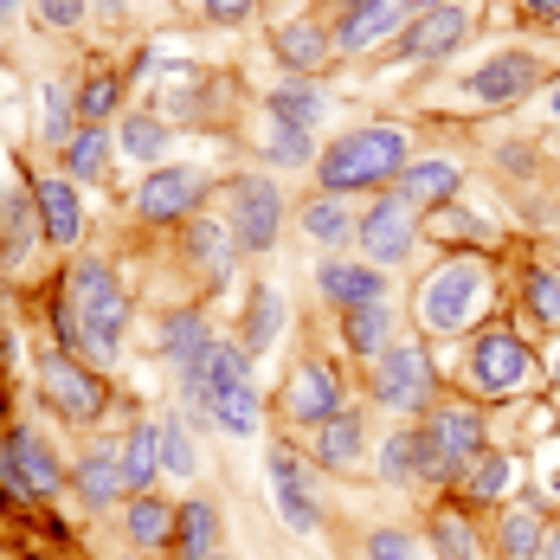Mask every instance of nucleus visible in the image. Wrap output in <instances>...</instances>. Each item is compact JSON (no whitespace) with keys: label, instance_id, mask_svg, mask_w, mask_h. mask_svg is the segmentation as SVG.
I'll list each match as a JSON object with an SVG mask.
<instances>
[{"label":"nucleus","instance_id":"nucleus-16","mask_svg":"<svg viewBox=\"0 0 560 560\" xmlns=\"http://www.w3.org/2000/svg\"><path fill=\"white\" fill-rule=\"evenodd\" d=\"M406 245H412V207L393 194V200H381V207L361 220V252H374V265H399Z\"/></svg>","mask_w":560,"mask_h":560},{"label":"nucleus","instance_id":"nucleus-10","mask_svg":"<svg viewBox=\"0 0 560 560\" xmlns=\"http://www.w3.org/2000/svg\"><path fill=\"white\" fill-rule=\"evenodd\" d=\"M271 490H278V515L290 535H316L323 528V509H316V490L303 483V464L290 445H271Z\"/></svg>","mask_w":560,"mask_h":560},{"label":"nucleus","instance_id":"nucleus-20","mask_svg":"<svg viewBox=\"0 0 560 560\" xmlns=\"http://www.w3.org/2000/svg\"><path fill=\"white\" fill-rule=\"evenodd\" d=\"M432 445L451 457V470H464L470 457H483V419H477L470 406H445V412L432 419Z\"/></svg>","mask_w":560,"mask_h":560},{"label":"nucleus","instance_id":"nucleus-39","mask_svg":"<svg viewBox=\"0 0 560 560\" xmlns=\"http://www.w3.org/2000/svg\"><path fill=\"white\" fill-rule=\"evenodd\" d=\"M381 477L387 483H406V477H419V432H399L381 457Z\"/></svg>","mask_w":560,"mask_h":560},{"label":"nucleus","instance_id":"nucleus-47","mask_svg":"<svg viewBox=\"0 0 560 560\" xmlns=\"http://www.w3.org/2000/svg\"><path fill=\"white\" fill-rule=\"evenodd\" d=\"M541 555H548V560H560V535H548V541H541Z\"/></svg>","mask_w":560,"mask_h":560},{"label":"nucleus","instance_id":"nucleus-36","mask_svg":"<svg viewBox=\"0 0 560 560\" xmlns=\"http://www.w3.org/2000/svg\"><path fill=\"white\" fill-rule=\"evenodd\" d=\"M432 541H439V560H477V535H470V522H457V515H439V522H432Z\"/></svg>","mask_w":560,"mask_h":560},{"label":"nucleus","instance_id":"nucleus-3","mask_svg":"<svg viewBox=\"0 0 560 560\" xmlns=\"http://www.w3.org/2000/svg\"><path fill=\"white\" fill-rule=\"evenodd\" d=\"M194 406L225 425L232 439H245L252 425H258V393H252V354H245V341H213V354H207V381L194 387Z\"/></svg>","mask_w":560,"mask_h":560},{"label":"nucleus","instance_id":"nucleus-6","mask_svg":"<svg viewBox=\"0 0 560 560\" xmlns=\"http://www.w3.org/2000/svg\"><path fill=\"white\" fill-rule=\"evenodd\" d=\"M39 393H46V406H58V419H71V425H91L110 399H104V381L91 374V368H78L65 348L39 361Z\"/></svg>","mask_w":560,"mask_h":560},{"label":"nucleus","instance_id":"nucleus-30","mask_svg":"<svg viewBox=\"0 0 560 560\" xmlns=\"http://www.w3.org/2000/svg\"><path fill=\"white\" fill-rule=\"evenodd\" d=\"M387 296L381 303H361V310H348V348L354 354H381L387 348Z\"/></svg>","mask_w":560,"mask_h":560},{"label":"nucleus","instance_id":"nucleus-15","mask_svg":"<svg viewBox=\"0 0 560 560\" xmlns=\"http://www.w3.org/2000/svg\"><path fill=\"white\" fill-rule=\"evenodd\" d=\"M71 483H78L84 509H110L116 497H129V477H122V445L84 451V457H78V470H71Z\"/></svg>","mask_w":560,"mask_h":560},{"label":"nucleus","instance_id":"nucleus-46","mask_svg":"<svg viewBox=\"0 0 560 560\" xmlns=\"http://www.w3.org/2000/svg\"><path fill=\"white\" fill-rule=\"evenodd\" d=\"M207 13H213V20H245L252 0H207Z\"/></svg>","mask_w":560,"mask_h":560},{"label":"nucleus","instance_id":"nucleus-19","mask_svg":"<svg viewBox=\"0 0 560 560\" xmlns=\"http://www.w3.org/2000/svg\"><path fill=\"white\" fill-rule=\"evenodd\" d=\"M399 13H406V0H348L341 7V46L361 52V46L387 39L393 26H399Z\"/></svg>","mask_w":560,"mask_h":560},{"label":"nucleus","instance_id":"nucleus-13","mask_svg":"<svg viewBox=\"0 0 560 560\" xmlns=\"http://www.w3.org/2000/svg\"><path fill=\"white\" fill-rule=\"evenodd\" d=\"M283 412H290L296 425H323V419H336L341 412L336 374H329L323 361H303V368L290 374V387H283Z\"/></svg>","mask_w":560,"mask_h":560},{"label":"nucleus","instance_id":"nucleus-37","mask_svg":"<svg viewBox=\"0 0 560 560\" xmlns=\"http://www.w3.org/2000/svg\"><path fill=\"white\" fill-rule=\"evenodd\" d=\"M162 470H174V477H194L200 470V451H194V439L180 432V425H162Z\"/></svg>","mask_w":560,"mask_h":560},{"label":"nucleus","instance_id":"nucleus-24","mask_svg":"<svg viewBox=\"0 0 560 560\" xmlns=\"http://www.w3.org/2000/svg\"><path fill=\"white\" fill-rule=\"evenodd\" d=\"M213 535H220L213 503H180L174 509V548H180V560H213Z\"/></svg>","mask_w":560,"mask_h":560},{"label":"nucleus","instance_id":"nucleus-44","mask_svg":"<svg viewBox=\"0 0 560 560\" xmlns=\"http://www.w3.org/2000/svg\"><path fill=\"white\" fill-rule=\"evenodd\" d=\"M470 490H477V497H503L509 490V457H483V470L470 477Z\"/></svg>","mask_w":560,"mask_h":560},{"label":"nucleus","instance_id":"nucleus-43","mask_svg":"<svg viewBox=\"0 0 560 560\" xmlns=\"http://www.w3.org/2000/svg\"><path fill=\"white\" fill-rule=\"evenodd\" d=\"M368 560H419V555H412V541L399 528H374L368 535Z\"/></svg>","mask_w":560,"mask_h":560},{"label":"nucleus","instance_id":"nucleus-27","mask_svg":"<svg viewBox=\"0 0 560 560\" xmlns=\"http://www.w3.org/2000/svg\"><path fill=\"white\" fill-rule=\"evenodd\" d=\"M122 522H129V541H136V548H162V541L174 535V509L162 503L155 490H149V497H136Z\"/></svg>","mask_w":560,"mask_h":560},{"label":"nucleus","instance_id":"nucleus-22","mask_svg":"<svg viewBox=\"0 0 560 560\" xmlns=\"http://www.w3.org/2000/svg\"><path fill=\"white\" fill-rule=\"evenodd\" d=\"M323 296L341 303V310H361V303H381L387 296V278L374 271V265H323Z\"/></svg>","mask_w":560,"mask_h":560},{"label":"nucleus","instance_id":"nucleus-29","mask_svg":"<svg viewBox=\"0 0 560 560\" xmlns=\"http://www.w3.org/2000/svg\"><path fill=\"white\" fill-rule=\"evenodd\" d=\"M283 329V296L278 290H258L252 296V310H245V354H265Z\"/></svg>","mask_w":560,"mask_h":560},{"label":"nucleus","instance_id":"nucleus-40","mask_svg":"<svg viewBox=\"0 0 560 560\" xmlns=\"http://www.w3.org/2000/svg\"><path fill=\"white\" fill-rule=\"evenodd\" d=\"M271 162L283 168H296V162H310V129H290V122H271V149H265Z\"/></svg>","mask_w":560,"mask_h":560},{"label":"nucleus","instance_id":"nucleus-2","mask_svg":"<svg viewBox=\"0 0 560 560\" xmlns=\"http://www.w3.org/2000/svg\"><path fill=\"white\" fill-rule=\"evenodd\" d=\"M393 174H406V136L387 122L348 129L336 149H323V187L329 194H354V187H381Z\"/></svg>","mask_w":560,"mask_h":560},{"label":"nucleus","instance_id":"nucleus-7","mask_svg":"<svg viewBox=\"0 0 560 560\" xmlns=\"http://www.w3.org/2000/svg\"><path fill=\"white\" fill-rule=\"evenodd\" d=\"M374 399L393 406V412H412V406H425L432 399V361L406 341V348H387V354H374Z\"/></svg>","mask_w":560,"mask_h":560},{"label":"nucleus","instance_id":"nucleus-4","mask_svg":"<svg viewBox=\"0 0 560 560\" xmlns=\"http://www.w3.org/2000/svg\"><path fill=\"white\" fill-rule=\"evenodd\" d=\"M58 483H65V470H58V451L33 432V425H13L7 432V445H0V490L7 497H52Z\"/></svg>","mask_w":560,"mask_h":560},{"label":"nucleus","instance_id":"nucleus-21","mask_svg":"<svg viewBox=\"0 0 560 560\" xmlns=\"http://www.w3.org/2000/svg\"><path fill=\"white\" fill-rule=\"evenodd\" d=\"M155 470H162V425L136 419L129 439H122V477H129V497H149V490H155Z\"/></svg>","mask_w":560,"mask_h":560},{"label":"nucleus","instance_id":"nucleus-23","mask_svg":"<svg viewBox=\"0 0 560 560\" xmlns=\"http://www.w3.org/2000/svg\"><path fill=\"white\" fill-rule=\"evenodd\" d=\"M457 194V168L451 162H412V168L399 174V200L406 207H439Z\"/></svg>","mask_w":560,"mask_h":560},{"label":"nucleus","instance_id":"nucleus-51","mask_svg":"<svg viewBox=\"0 0 560 560\" xmlns=\"http://www.w3.org/2000/svg\"><path fill=\"white\" fill-rule=\"evenodd\" d=\"M555 374H560V354H555Z\"/></svg>","mask_w":560,"mask_h":560},{"label":"nucleus","instance_id":"nucleus-48","mask_svg":"<svg viewBox=\"0 0 560 560\" xmlns=\"http://www.w3.org/2000/svg\"><path fill=\"white\" fill-rule=\"evenodd\" d=\"M406 7H419V13H432V7H445V0H406Z\"/></svg>","mask_w":560,"mask_h":560},{"label":"nucleus","instance_id":"nucleus-8","mask_svg":"<svg viewBox=\"0 0 560 560\" xmlns=\"http://www.w3.org/2000/svg\"><path fill=\"white\" fill-rule=\"evenodd\" d=\"M528 368H535V354L522 348V336H509V329H490V336H477V348H470V374H477L483 393H515L528 381Z\"/></svg>","mask_w":560,"mask_h":560},{"label":"nucleus","instance_id":"nucleus-34","mask_svg":"<svg viewBox=\"0 0 560 560\" xmlns=\"http://www.w3.org/2000/svg\"><path fill=\"white\" fill-rule=\"evenodd\" d=\"M187 252H194V258H200V265H207L213 278H225V271H232V238H225V232H220L213 220H200V225H194Z\"/></svg>","mask_w":560,"mask_h":560},{"label":"nucleus","instance_id":"nucleus-5","mask_svg":"<svg viewBox=\"0 0 560 560\" xmlns=\"http://www.w3.org/2000/svg\"><path fill=\"white\" fill-rule=\"evenodd\" d=\"M425 329H439V336H451V329H464L477 310H483V265H470V258H451L445 271H432V283H425Z\"/></svg>","mask_w":560,"mask_h":560},{"label":"nucleus","instance_id":"nucleus-17","mask_svg":"<svg viewBox=\"0 0 560 560\" xmlns=\"http://www.w3.org/2000/svg\"><path fill=\"white\" fill-rule=\"evenodd\" d=\"M33 220H39V232H46L52 245H78V232H84L78 187H71V180H39V187H33Z\"/></svg>","mask_w":560,"mask_h":560},{"label":"nucleus","instance_id":"nucleus-49","mask_svg":"<svg viewBox=\"0 0 560 560\" xmlns=\"http://www.w3.org/2000/svg\"><path fill=\"white\" fill-rule=\"evenodd\" d=\"M548 104H555V116H560V84H555V97H548Z\"/></svg>","mask_w":560,"mask_h":560},{"label":"nucleus","instance_id":"nucleus-32","mask_svg":"<svg viewBox=\"0 0 560 560\" xmlns=\"http://www.w3.org/2000/svg\"><path fill=\"white\" fill-rule=\"evenodd\" d=\"M162 142H168V129H162L155 116H129V122L116 129V149H122V155H136V162H155V155H162Z\"/></svg>","mask_w":560,"mask_h":560},{"label":"nucleus","instance_id":"nucleus-42","mask_svg":"<svg viewBox=\"0 0 560 560\" xmlns=\"http://www.w3.org/2000/svg\"><path fill=\"white\" fill-rule=\"evenodd\" d=\"M39 129H46V142H65V129H71L65 91H46V97H39Z\"/></svg>","mask_w":560,"mask_h":560},{"label":"nucleus","instance_id":"nucleus-14","mask_svg":"<svg viewBox=\"0 0 560 560\" xmlns=\"http://www.w3.org/2000/svg\"><path fill=\"white\" fill-rule=\"evenodd\" d=\"M535 78H541V65H535L528 52H503V58H490L464 91H470L477 104H515V97L535 91Z\"/></svg>","mask_w":560,"mask_h":560},{"label":"nucleus","instance_id":"nucleus-9","mask_svg":"<svg viewBox=\"0 0 560 560\" xmlns=\"http://www.w3.org/2000/svg\"><path fill=\"white\" fill-rule=\"evenodd\" d=\"M278 220H283V200L271 180H245L232 194V238H238V252H271L278 245Z\"/></svg>","mask_w":560,"mask_h":560},{"label":"nucleus","instance_id":"nucleus-31","mask_svg":"<svg viewBox=\"0 0 560 560\" xmlns=\"http://www.w3.org/2000/svg\"><path fill=\"white\" fill-rule=\"evenodd\" d=\"M323 52H329V39H323L310 20H303V26H278V58L283 65H303V71H310V65H323Z\"/></svg>","mask_w":560,"mask_h":560},{"label":"nucleus","instance_id":"nucleus-50","mask_svg":"<svg viewBox=\"0 0 560 560\" xmlns=\"http://www.w3.org/2000/svg\"><path fill=\"white\" fill-rule=\"evenodd\" d=\"M7 13H13V0H0V20H7Z\"/></svg>","mask_w":560,"mask_h":560},{"label":"nucleus","instance_id":"nucleus-45","mask_svg":"<svg viewBox=\"0 0 560 560\" xmlns=\"http://www.w3.org/2000/svg\"><path fill=\"white\" fill-rule=\"evenodd\" d=\"M39 20L46 26H78L84 20V0H39Z\"/></svg>","mask_w":560,"mask_h":560},{"label":"nucleus","instance_id":"nucleus-25","mask_svg":"<svg viewBox=\"0 0 560 560\" xmlns=\"http://www.w3.org/2000/svg\"><path fill=\"white\" fill-rule=\"evenodd\" d=\"M354 451H361V419L341 406L336 419H323V425H316V457H323L329 470H348V464H354Z\"/></svg>","mask_w":560,"mask_h":560},{"label":"nucleus","instance_id":"nucleus-35","mask_svg":"<svg viewBox=\"0 0 560 560\" xmlns=\"http://www.w3.org/2000/svg\"><path fill=\"white\" fill-rule=\"evenodd\" d=\"M541 541H548V535H541V522H535L528 509H515V515L503 522V548H509V560H535V555H541Z\"/></svg>","mask_w":560,"mask_h":560},{"label":"nucleus","instance_id":"nucleus-41","mask_svg":"<svg viewBox=\"0 0 560 560\" xmlns=\"http://www.w3.org/2000/svg\"><path fill=\"white\" fill-rule=\"evenodd\" d=\"M528 310H535L541 323H560V278L535 271V278H528Z\"/></svg>","mask_w":560,"mask_h":560},{"label":"nucleus","instance_id":"nucleus-38","mask_svg":"<svg viewBox=\"0 0 560 560\" xmlns=\"http://www.w3.org/2000/svg\"><path fill=\"white\" fill-rule=\"evenodd\" d=\"M116 97H122V84H116V71H97V78L84 84V97H78V110H84V122H104V116L116 110Z\"/></svg>","mask_w":560,"mask_h":560},{"label":"nucleus","instance_id":"nucleus-12","mask_svg":"<svg viewBox=\"0 0 560 560\" xmlns=\"http://www.w3.org/2000/svg\"><path fill=\"white\" fill-rule=\"evenodd\" d=\"M194 200H200V174L194 168H155L142 187H136V213L142 220H187L194 213Z\"/></svg>","mask_w":560,"mask_h":560},{"label":"nucleus","instance_id":"nucleus-18","mask_svg":"<svg viewBox=\"0 0 560 560\" xmlns=\"http://www.w3.org/2000/svg\"><path fill=\"white\" fill-rule=\"evenodd\" d=\"M457 39H464V7H432V13H419V20L406 26L399 52L406 58H445Z\"/></svg>","mask_w":560,"mask_h":560},{"label":"nucleus","instance_id":"nucleus-28","mask_svg":"<svg viewBox=\"0 0 560 560\" xmlns=\"http://www.w3.org/2000/svg\"><path fill=\"white\" fill-rule=\"evenodd\" d=\"M323 91L316 84H278L271 91V122H290V129H316V116H323Z\"/></svg>","mask_w":560,"mask_h":560},{"label":"nucleus","instance_id":"nucleus-11","mask_svg":"<svg viewBox=\"0 0 560 560\" xmlns=\"http://www.w3.org/2000/svg\"><path fill=\"white\" fill-rule=\"evenodd\" d=\"M162 354L180 368V387L194 399V387L207 381V354H213V336H207V316L200 310H174L162 323Z\"/></svg>","mask_w":560,"mask_h":560},{"label":"nucleus","instance_id":"nucleus-26","mask_svg":"<svg viewBox=\"0 0 560 560\" xmlns=\"http://www.w3.org/2000/svg\"><path fill=\"white\" fill-rule=\"evenodd\" d=\"M65 168H71V180H104V168H110V136H104V122H91V129H78V136L65 142Z\"/></svg>","mask_w":560,"mask_h":560},{"label":"nucleus","instance_id":"nucleus-1","mask_svg":"<svg viewBox=\"0 0 560 560\" xmlns=\"http://www.w3.org/2000/svg\"><path fill=\"white\" fill-rule=\"evenodd\" d=\"M122 323H129V303L116 290L110 265L78 258L71 278H65V296H58V341H65V354H97V368L116 361Z\"/></svg>","mask_w":560,"mask_h":560},{"label":"nucleus","instance_id":"nucleus-33","mask_svg":"<svg viewBox=\"0 0 560 560\" xmlns=\"http://www.w3.org/2000/svg\"><path fill=\"white\" fill-rule=\"evenodd\" d=\"M303 232H310V238H323V245H341V238L354 232V220H348V207H341V200H316V207H303Z\"/></svg>","mask_w":560,"mask_h":560}]
</instances>
